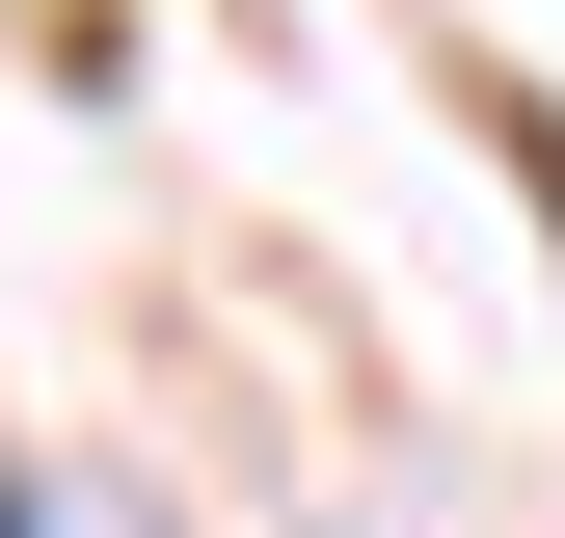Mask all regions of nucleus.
<instances>
[{
	"label": "nucleus",
	"instance_id": "nucleus-1",
	"mask_svg": "<svg viewBox=\"0 0 565 538\" xmlns=\"http://www.w3.org/2000/svg\"><path fill=\"white\" fill-rule=\"evenodd\" d=\"M0 538H28V512H0Z\"/></svg>",
	"mask_w": 565,
	"mask_h": 538
}]
</instances>
